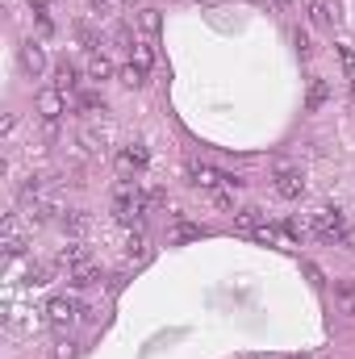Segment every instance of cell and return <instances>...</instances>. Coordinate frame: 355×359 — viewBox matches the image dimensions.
Segmentation results:
<instances>
[{
  "instance_id": "cell-1",
  "label": "cell",
  "mask_w": 355,
  "mask_h": 359,
  "mask_svg": "<svg viewBox=\"0 0 355 359\" xmlns=\"http://www.w3.org/2000/svg\"><path fill=\"white\" fill-rule=\"evenodd\" d=\"M310 234H314V238H322V242H330V246H334V242H343V246L351 242V226L343 222V213H339V209H322V213H314Z\"/></svg>"
},
{
  "instance_id": "cell-2",
  "label": "cell",
  "mask_w": 355,
  "mask_h": 359,
  "mask_svg": "<svg viewBox=\"0 0 355 359\" xmlns=\"http://www.w3.org/2000/svg\"><path fill=\"white\" fill-rule=\"evenodd\" d=\"M272 172H276V192H280L284 200H297L301 192H306V172H301L297 163L276 159V163H272Z\"/></svg>"
},
{
  "instance_id": "cell-3",
  "label": "cell",
  "mask_w": 355,
  "mask_h": 359,
  "mask_svg": "<svg viewBox=\"0 0 355 359\" xmlns=\"http://www.w3.org/2000/svg\"><path fill=\"white\" fill-rule=\"evenodd\" d=\"M67 92H59V88H42L38 96H34V105H38V117L42 121H59L63 113H67V100H63Z\"/></svg>"
},
{
  "instance_id": "cell-4",
  "label": "cell",
  "mask_w": 355,
  "mask_h": 359,
  "mask_svg": "<svg viewBox=\"0 0 355 359\" xmlns=\"http://www.w3.org/2000/svg\"><path fill=\"white\" fill-rule=\"evenodd\" d=\"M76 314H80V305L71 297H55V301L46 305V318H50V326H55V330H67L76 322Z\"/></svg>"
},
{
  "instance_id": "cell-5",
  "label": "cell",
  "mask_w": 355,
  "mask_h": 359,
  "mask_svg": "<svg viewBox=\"0 0 355 359\" xmlns=\"http://www.w3.org/2000/svg\"><path fill=\"white\" fill-rule=\"evenodd\" d=\"M21 67H25V76H42L46 71V55H42V46L34 38L21 42Z\"/></svg>"
},
{
  "instance_id": "cell-6",
  "label": "cell",
  "mask_w": 355,
  "mask_h": 359,
  "mask_svg": "<svg viewBox=\"0 0 355 359\" xmlns=\"http://www.w3.org/2000/svg\"><path fill=\"white\" fill-rule=\"evenodd\" d=\"M260 226H264V209H255V205H247V209L234 213V230L238 234H255Z\"/></svg>"
},
{
  "instance_id": "cell-7",
  "label": "cell",
  "mask_w": 355,
  "mask_h": 359,
  "mask_svg": "<svg viewBox=\"0 0 355 359\" xmlns=\"http://www.w3.org/2000/svg\"><path fill=\"white\" fill-rule=\"evenodd\" d=\"M59 264L76 272V268H84V264H92V255H88V246H84V242H67V246L59 251Z\"/></svg>"
},
{
  "instance_id": "cell-8",
  "label": "cell",
  "mask_w": 355,
  "mask_h": 359,
  "mask_svg": "<svg viewBox=\"0 0 355 359\" xmlns=\"http://www.w3.org/2000/svg\"><path fill=\"white\" fill-rule=\"evenodd\" d=\"M59 226H63V234H71V238H84L92 222H88V213H84V209H67V213L59 218Z\"/></svg>"
},
{
  "instance_id": "cell-9",
  "label": "cell",
  "mask_w": 355,
  "mask_h": 359,
  "mask_svg": "<svg viewBox=\"0 0 355 359\" xmlns=\"http://www.w3.org/2000/svg\"><path fill=\"white\" fill-rule=\"evenodd\" d=\"M138 167H146V146H126L122 159H117V172L130 176V172H138Z\"/></svg>"
},
{
  "instance_id": "cell-10",
  "label": "cell",
  "mask_w": 355,
  "mask_h": 359,
  "mask_svg": "<svg viewBox=\"0 0 355 359\" xmlns=\"http://www.w3.org/2000/svg\"><path fill=\"white\" fill-rule=\"evenodd\" d=\"M326 100H330V84H326V80H310V92H306V109H310V113H318V109L326 105Z\"/></svg>"
},
{
  "instance_id": "cell-11",
  "label": "cell",
  "mask_w": 355,
  "mask_h": 359,
  "mask_svg": "<svg viewBox=\"0 0 355 359\" xmlns=\"http://www.w3.org/2000/svg\"><path fill=\"white\" fill-rule=\"evenodd\" d=\"M192 184L196 188H218V184H226V176L214 172V167H205V163H192Z\"/></svg>"
},
{
  "instance_id": "cell-12",
  "label": "cell",
  "mask_w": 355,
  "mask_h": 359,
  "mask_svg": "<svg viewBox=\"0 0 355 359\" xmlns=\"http://www.w3.org/2000/svg\"><path fill=\"white\" fill-rule=\"evenodd\" d=\"M76 109L84 117H96V113H105V96H96V92H80L76 96Z\"/></svg>"
},
{
  "instance_id": "cell-13",
  "label": "cell",
  "mask_w": 355,
  "mask_h": 359,
  "mask_svg": "<svg viewBox=\"0 0 355 359\" xmlns=\"http://www.w3.org/2000/svg\"><path fill=\"white\" fill-rule=\"evenodd\" d=\"M76 84H80V80H76V67H71V63H59V67H55V88H59V92H76Z\"/></svg>"
},
{
  "instance_id": "cell-14",
  "label": "cell",
  "mask_w": 355,
  "mask_h": 359,
  "mask_svg": "<svg viewBox=\"0 0 355 359\" xmlns=\"http://www.w3.org/2000/svg\"><path fill=\"white\" fill-rule=\"evenodd\" d=\"M130 55H134V63H138L142 71L155 67V50H150V42H134V46H130Z\"/></svg>"
},
{
  "instance_id": "cell-15",
  "label": "cell",
  "mask_w": 355,
  "mask_h": 359,
  "mask_svg": "<svg viewBox=\"0 0 355 359\" xmlns=\"http://www.w3.org/2000/svg\"><path fill=\"white\" fill-rule=\"evenodd\" d=\"M334 301H339V310L343 314H355V284H334Z\"/></svg>"
},
{
  "instance_id": "cell-16",
  "label": "cell",
  "mask_w": 355,
  "mask_h": 359,
  "mask_svg": "<svg viewBox=\"0 0 355 359\" xmlns=\"http://www.w3.org/2000/svg\"><path fill=\"white\" fill-rule=\"evenodd\" d=\"M201 238H205V230L188 226V222H176V230H172V242H201Z\"/></svg>"
},
{
  "instance_id": "cell-17",
  "label": "cell",
  "mask_w": 355,
  "mask_h": 359,
  "mask_svg": "<svg viewBox=\"0 0 355 359\" xmlns=\"http://www.w3.org/2000/svg\"><path fill=\"white\" fill-rule=\"evenodd\" d=\"M109 76H113V63L105 55H92L88 59V80H109Z\"/></svg>"
},
{
  "instance_id": "cell-18",
  "label": "cell",
  "mask_w": 355,
  "mask_h": 359,
  "mask_svg": "<svg viewBox=\"0 0 355 359\" xmlns=\"http://www.w3.org/2000/svg\"><path fill=\"white\" fill-rule=\"evenodd\" d=\"M76 38H80V46H84V50H92V55H100V34H96L92 25H76Z\"/></svg>"
},
{
  "instance_id": "cell-19",
  "label": "cell",
  "mask_w": 355,
  "mask_h": 359,
  "mask_svg": "<svg viewBox=\"0 0 355 359\" xmlns=\"http://www.w3.org/2000/svg\"><path fill=\"white\" fill-rule=\"evenodd\" d=\"M138 25H142L150 38H155V34L163 30V17H159V9H142V13H138Z\"/></svg>"
},
{
  "instance_id": "cell-20",
  "label": "cell",
  "mask_w": 355,
  "mask_h": 359,
  "mask_svg": "<svg viewBox=\"0 0 355 359\" xmlns=\"http://www.w3.org/2000/svg\"><path fill=\"white\" fill-rule=\"evenodd\" d=\"M310 17H314V25H334V13H330L326 0H314V5H310Z\"/></svg>"
},
{
  "instance_id": "cell-21",
  "label": "cell",
  "mask_w": 355,
  "mask_h": 359,
  "mask_svg": "<svg viewBox=\"0 0 355 359\" xmlns=\"http://www.w3.org/2000/svg\"><path fill=\"white\" fill-rule=\"evenodd\" d=\"M122 84H126V88H142V84H146V71H142L138 63H130V67H122Z\"/></svg>"
},
{
  "instance_id": "cell-22",
  "label": "cell",
  "mask_w": 355,
  "mask_h": 359,
  "mask_svg": "<svg viewBox=\"0 0 355 359\" xmlns=\"http://www.w3.org/2000/svg\"><path fill=\"white\" fill-rule=\"evenodd\" d=\"M88 284H96V268L92 264H84V268L71 272V288H88Z\"/></svg>"
},
{
  "instance_id": "cell-23",
  "label": "cell",
  "mask_w": 355,
  "mask_h": 359,
  "mask_svg": "<svg viewBox=\"0 0 355 359\" xmlns=\"http://www.w3.org/2000/svg\"><path fill=\"white\" fill-rule=\"evenodd\" d=\"M293 46H297V55H301V59H310V55H314V38H310L306 30H293Z\"/></svg>"
},
{
  "instance_id": "cell-24",
  "label": "cell",
  "mask_w": 355,
  "mask_h": 359,
  "mask_svg": "<svg viewBox=\"0 0 355 359\" xmlns=\"http://www.w3.org/2000/svg\"><path fill=\"white\" fill-rule=\"evenodd\" d=\"M126 255H130V259H142V255H146V238H142L138 230L130 234V242H126Z\"/></svg>"
},
{
  "instance_id": "cell-25",
  "label": "cell",
  "mask_w": 355,
  "mask_h": 359,
  "mask_svg": "<svg viewBox=\"0 0 355 359\" xmlns=\"http://www.w3.org/2000/svg\"><path fill=\"white\" fill-rule=\"evenodd\" d=\"M339 59H343V71H347V80H351V88H355V55L347 46H339Z\"/></svg>"
},
{
  "instance_id": "cell-26",
  "label": "cell",
  "mask_w": 355,
  "mask_h": 359,
  "mask_svg": "<svg viewBox=\"0 0 355 359\" xmlns=\"http://www.w3.org/2000/svg\"><path fill=\"white\" fill-rule=\"evenodd\" d=\"M5 255H9V259H17V255H25V238H21V234L5 238Z\"/></svg>"
},
{
  "instance_id": "cell-27",
  "label": "cell",
  "mask_w": 355,
  "mask_h": 359,
  "mask_svg": "<svg viewBox=\"0 0 355 359\" xmlns=\"http://www.w3.org/2000/svg\"><path fill=\"white\" fill-rule=\"evenodd\" d=\"M251 238H255V242H268V246H272V242L280 238V230H276V226H260V230L251 234Z\"/></svg>"
},
{
  "instance_id": "cell-28",
  "label": "cell",
  "mask_w": 355,
  "mask_h": 359,
  "mask_svg": "<svg viewBox=\"0 0 355 359\" xmlns=\"http://www.w3.org/2000/svg\"><path fill=\"white\" fill-rule=\"evenodd\" d=\"M50 359H76V343H59Z\"/></svg>"
},
{
  "instance_id": "cell-29",
  "label": "cell",
  "mask_w": 355,
  "mask_h": 359,
  "mask_svg": "<svg viewBox=\"0 0 355 359\" xmlns=\"http://www.w3.org/2000/svg\"><path fill=\"white\" fill-rule=\"evenodd\" d=\"M306 276H310V284H314V288H322V284H326V280H322V272H318L314 264H306Z\"/></svg>"
},
{
  "instance_id": "cell-30",
  "label": "cell",
  "mask_w": 355,
  "mask_h": 359,
  "mask_svg": "<svg viewBox=\"0 0 355 359\" xmlns=\"http://www.w3.org/2000/svg\"><path fill=\"white\" fill-rule=\"evenodd\" d=\"M214 205H218V209H230L234 196H230V192H214Z\"/></svg>"
},
{
  "instance_id": "cell-31",
  "label": "cell",
  "mask_w": 355,
  "mask_h": 359,
  "mask_svg": "<svg viewBox=\"0 0 355 359\" xmlns=\"http://www.w3.org/2000/svg\"><path fill=\"white\" fill-rule=\"evenodd\" d=\"M13 130H17V117H5V121H0V134H5V138H9Z\"/></svg>"
},
{
  "instance_id": "cell-32",
  "label": "cell",
  "mask_w": 355,
  "mask_h": 359,
  "mask_svg": "<svg viewBox=\"0 0 355 359\" xmlns=\"http://www.w3.org/2000/svg\"><path fill=\"white\" fill-rule=\"evenodd\" d=\"M284 359H310V355H284Z\"/></svg>"
},
{
  "instance_id": "cell-33",
  "label": "cell",
  "mask_w": 355,
  "mask_h": 359,
  "mask_svg": "<svg viewBox=\"0 0 355 359\" xmlns=\"http://www.w3.org/2000/svg\"><path fill=\"white\" fill-rule=\"evenodd\" d=\"M280 5H288V0H280Z\"/></svg>"
}]
</instances>
